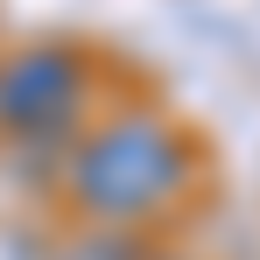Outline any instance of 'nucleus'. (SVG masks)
Listing matches in <instances>:
<instances>
[{
  "mask_svg": "<svg viewBox=\"0 0 260 260\" xmlns=\"http://www.w3.org/2000/svg\"><path fill=\"white\" fill-rule=\"evenodd\" d=\"M197 183H204L197 134L148 99H127V106L85 120L63 155V176H56L78 225H120V232L169 225L197 197Z\"/></svg>",
  "mask_w": 260,
  "mask_h": 260,
  "instance_id": "1",
  "label": "nucleus"
},
{
  "mask_svg": "<svg viewBox=\"0 0 260 260\" xmlns=\"http://www.w3.org/2000/svg\"><path fill=\"white\" fill-rule=\"evenodd\" d=\"M91 91H99V56L71 36H36L0 49V141L78 134Z\"/></svg>",
  "mask_w": 260,
  "mask_h": 260,
  "instance_id": "2",
  "label": "nucleus"
},
{
  "mask_svg": "<svg viewBox=\"0 0 260 260\" xmlns=\"http://www.w3.org/2000/svg\"><path fill=\"white\" fill-rule=\"evenodd\" d=\"M148 232H120V225H78L49 260H148Z\"/></svg>",
  "mask_w": 260,
  "mask_h": 260,
  "instance_id": "3",
  "label": "nucleus"
},
{
  "mask_svg": "<svg viewBox=\"0 0 260 260\" xmlns=\"http://www.w3.org/2000/svg\"><path fill=\"white\" fill-rule=\"evenodd\" d=\"M148 260H183V253H148Z\"/></svg>",
  "mask_w": 260,
  "mask_h": 260,
  "instance_id": "4",
  "label": "nucleus"
}]
</instances>
